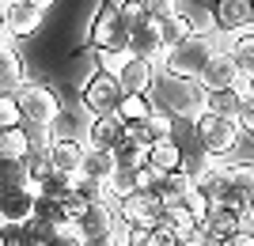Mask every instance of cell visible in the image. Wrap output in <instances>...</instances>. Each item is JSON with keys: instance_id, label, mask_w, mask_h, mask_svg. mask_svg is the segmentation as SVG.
Listing matches in <instances>:
<instances>
[{"instance_id": "f546056e", "label": "cell", "mask_w": 254, "mask_h": 246, "mask_svg": "<svg viewBox=\"0 0 254 246\" xmlns=\"http://www.w3.org/2000/svg\"><path fill=\"white\" fill-rule=\"evenodd\" d=\"M228 182H232L235 190H243V193H251V197H254V163L251 159L228 163Z\"/></svg>"}, {"instance_id": "3957f363", "label": "cell", "mask_w": 254, "mask_h": 246, "mask_svg": "<svg viewBox=\"0 0 254 246\" xmlns=\"http://www.w3.org/2000/svg\"><path fill=\"white\" fill-rule=\"evenodd\" d=\"M152 102H163V106L175 114V118H197L205 110V91L197 84H186V80H175V76L159 72L156 87H152Z\"/></svg>"}, {"instance_id": "7dc6e473", "label": "cell", "mask_w": 254, "mask_h": 246, "mask_svg": "<svg viewBox=\"0 0 254 246\" xmlns=\"http://www.w3.org/2000/svg\"><path fill=\"white\" fill-rule=\"evenodd\" d=\"M15 38H11V31L4 27V11H0V46H11Z\"/></svg>"}, {"instance_id": "d590c367", "label": "cell", "mask_w": 254, "mask_h": 246, "mask_svg": "<svg viewBox=\"0 0 254 246\" xmlns=\"http://www.w3.org/2000/svg\"><path fill=\"white\" fill-rule=\"evenodd\" d=\"M186 212L197 220V224H205V216H209V208H212V197L205 190H190V197H186V204H182Z\"/></svg>"}, {"instance_id": "ffe728a7", "label": "cell", "mask_w": 254, "mask_h": 246, "mask_svg": "<svg viewBox=\"0 0 254 246\" xmlns=\"http://www.w3.org/2000/svg\"><path fill=\"white\" fill-rule=\"evenodd\" d=\"M34 148H38V144H34V133L27 125H15V129H4V133H0V159L27 163Z\"/></svg>"}, {"instance_id": "db71d44e", "label": "cell", "mask_w": 254, "mask_h": 246, "mask_svg": "<svg viewBox=\"0 0 254 246\" xmlns=\"http://www.w3.org/2000/svg\"><path fill=\"white\" fill-rule=\"evenodd\" d=\"M133 246H140V243H133Z\"/></svg>"}, {"instance_id": "4fadbf2b", "label": "cell", "mask_w": 254, "mask_h": 246, "mask_svg": "<svg viewBox=\"0 0 254 246\" xmlns=\"http://www.w3.org/2000/svg\"><path fill=\"white\" fill-rule=\"evenodd\" d=\"M126 140V125L118 121V114H106V118H87L84 129V144L95 151H114L118 144Z\"/></svg>"}, {"instance_id": "83f0119b", "label": "cell", "mask_w": 254, "mask_h": 246, "mask_svg": "<svg viewBox=\"0 0 254 246\" xmlns=\"http://www.w3.org/2000/svg\"><path fill=\"white\" fill-rule=\"evenodd\" d=\"M159 38H163V46H179V42H186V38H193V27L186 23V15H171V19H163L159 23Z\"/></svg>"}, {"instance_id": "9a60e30c", "label": "cell", "mask_w": 254, "mask_h": 246, "mask_svg": "<svg viewBox=\"0 0 254 246\" xmlns=\"http://www.w3.org/2000/svg\"><path fill=\"white\" fill-rule=\"evenodd\" d=\"M156 76L159 68L152 61H140V57H129V64L122 68V91L126 95H152V87H156Z\"/></svg>"}, {"instance_id": "603a6c76", "label": "cell", "mask_w": 254, "mask_h": 246, "mask_svg": "<svg viewBox=\"0 0 254 246\" xmlns=\"http://www.w3.org/2000/svg\"><path fill=\"white\" fill-rule=\"evenodd\" d=\"M84 174H91V178H99V182H110V178L118 174V159H114V151H95V148H87Z\"/></svg>"}, {"instance_id": "e0dca14e", "label": "cell", "mask_w": 254, "mask_h": 246, "mask_svg": "<svg viewBox=\"0 0 254 246\" xmlns=\"http://www.w3.org/2000/svg\"><path fill=\"white\" fill-rule=\"evenodd\" d=\"M190 190H197L190 171L159 174V182H156V193L163 197V204H167V208H182V204H186V197H190Z\"/></svg>"}, {"instance_id": "cb8c5ba5", "label": "cell", "mask_w": 254, "mask_h": 246, "mask_svg": "<svg viewBox=\"0 0 254 246\" xmlns=\"http://www.w3.org/2000/svg\"><path fill=\"white\" fill-rule=\"evenodd\" d=\"M228 49H232L235 64H239L247 76H254V31L232 34V38H228Z\"/></svg>"}, {"instance_id": "74e56055", "label": "cell", "mask_w": 254, "mask_h": 246, "mask_svg": "<svg viewBox=\"0 0 254 246\" xmlns=\"http://www.w3.org/2000/svg\"><path fill=\"white\" fill-rule=\"evenodd\" d=\"M148 121H152V129H156V137H171V133H175V114H171L163 102H152Z\"/></svg>"}, {"instance_id": "7402d4cb", "label": "cell", "mask_w": 254, "mask_h": 246, "mask_svg": "<svg viewBox=\"0 0 254 246\" xmlns=\"http://www.w3.org/2000/svg\"><path fill=\"white\" fill-rule=\"evenodd\" d=\"M53 174H57V167H53L50 151H46V148H34L31 159H27V186H31V190H38V186L50 182Z\"/></svg>"}, {"instance_id": "7c38bea8", "label": "cell", "mask_w": 254, "mask_h": 246, "mask_svg": "<svg viewBox=\"0 0 254 246\" xmlns=\"http://www.w3.org/2000/svg\"><path fill=\"white\" fill-rule=\"evenodd\" d=\"M34 201H38V190H31V186L0 190V227L4 224H27L34 216Z\"/></svg>"}, {"instance_id": "c3c4849f", "label": "cell", "mask_w": 254, "mask_h": 246, "mask_svg": "<svg viewBox=\"0 0 254 246\" xmlns=\"http://www.w3.org/2000/svg\"><path fill=\"white\" fill-rule=\"evenodd\" d=\"M84 246H114V243H110V239H87Z\"/></svg>"}, {"instance_id": "b9f144b4", "label": "cell", "mask_w": 254, "mask_h": 246, "mask_svg": "<svg viewBox=\"0 0 254 246\" xmlns=\"http://www.w3.org/2000/svg\"><path fill=\"white\" fill-rule=\"evenodd\" d=\"M144 11H148L156 23H163V19H171V15L182 11V0H144Z\"/></svg>"}, {"instance_id": "d4e9b609", "label": "cell", "mask_w": 254, "mask_h": 246, "mask_svg": "<svg viewBox=\"0 0 254 246\" xmlns=\"http://www.w3.org/2000/svg\"><path fill=\"white\" fill-rule=\"evenodd\" d=\"M182 15L193 27V34H216V15L212 4H182Z\"/></svg>"}, {"instance_id": "5b68a950", "label": "cell", "mask_w": 254, "mask_h": 246, "mask_svg": "<svg viewBox=\"0 0 254 246\" xmlns=\"http://www.w3.org/2000/svg\"><path fill=\"white\" fill-rule=\"evenodd\" d=\"M122 98H126V91H122V80L110 72H91L84 80V87H80V106H84L87 118H106V114H118V106H122Z\"/></svg>"}, {"instance_id": "7a4b0ae2", "label": "cell", "mask_w": 254, "mask_h": 246, "mask_svg": "<svg viewBox=\"0 0 254 246\" xmlns=\"http://www.w3.org/2000/svg\"><path fill=\"white\" fill-rule=\"evenodd\" d=\"M193 133H197V144H201L205 155H232L239 144H243V129L235 118H224V114H212V110H201L193 118Z\"/></svg>"}, {"instance_id": "9c48e42d", "label": "cell", "mask_w": 254, "mask_h": 246, "mask_svg": "<svg viewBox=\"0 0 254 246\" xmlns=\"http://www.w3.org/2000/svg\"><path fill=\"white\" fill-rule=\"evenodd\" d=\"M212 15H216V31L228 34V38L254 31V0H216Z\"/></svg>"}, {"instance_id": "f5cc1de1", "label": "cell", "mask_w": 254, "mask_h": 246, "mask_svg": "<svg viewBox=\"0 0 254 246\" xmlns=\"http://www.w3.org/2000/svg\"><path fill=\"white\" fill-rule=\"evenodd\" d=\"M251 216H254V204H251Z\"/></svg>"}, {"instance_id": "ab89813d", "label": "cell", "mask_w": 254, "mask_h": 246, "mask_svg": "<svg viewBox=\"0 0 254 246\" xmlns=\"http://www.w3.org/2000/svg\"><path fill=\"white\" fill-rule=\"evenodd\" d=\"M42 197H53V201H64L68 193H72V174H53L46 186H38Z\"/></svg>"}, {"instance_id": "5bb4252c", "label": "cell", "mask_w": 254, "mask_h": 246, "mask_svg": "<svg viewBox=\"0 0 254 246\" xmlns=\"http://www.w3.org/2000/svg\"><path fill=\"white\" fill-rule=\"evenodd\" d=\"M4 27L11 31V38H27V34H34L38 27H42L46 11L34 8V4H27V0H8L4 4Z\"/></svg>"}, {"instance_id": "f907efd6", "label": "cell", "mask_w": 254, "mask_h": 246, "mask_svg": "<svg viewBox=\"0 0 254 246\" xmlns=\"http://www.w3.org/2000/svg\"><path fill=\"white\" fill-rule=\"evenodd\" d=\"M0 246H4V231H0Z\"/></svg>"}, {"instance_id": "ac0fdd59", "label": "cell", "mask_w": 254, "mask_h": 246, "mask_svg": "<svg viewBox=\"0 0 254 246\" xmlns=\"http://www.w3.org/2000/svg\"><path fill=\"white\" fill-rule=\"evenodd\" d=\"M114 224H118V204L99 201V204H91V212L80 220V235L84 239H106Z\"/></svg>"}, {"instance_id": "e575fe53", "label": "cell", "mask_w": 254, "mask_h": 246, "mask_svg": "<svg viewBox=\"0 0 254 246\" xmlns=\"http://www.w3.org/2000/svg\"><path fill=\"white\" fill-rule=\"evenodd\" d=\"M126 140H133V144H140V148H152L156 144V129H152V121H133V125H126Z\"/></svg>"}, {"instance_id": "2e32d148", "label": "cell", "mask_w": 254, "mask_h": 246, "mask_svg": "<svg viewBox=\"0 0 254 246\" xmlns=\"http://www.w3.org/2000/svg\"><path fill=\"white\" fill-rule=\"evenodd\" d=\"M243 220L247 216H239L235 208H228V204H212L201 227H205V235H209L212 243H224V239H232V235L243 231Z\"/></svg>"}, {"instance_id": "681fc988", "label": "cell", "mask_w": 254, "mask_h": 246, "mask_svg": "<svg viewBox=\"0 0 254 246\" xmlns=\"http://www.w3.org/2000/svg\"><path fill=\"white\" fill-rule=\"evenodd\" d=\"M27 4H34V8H42V11H46V8L53 4V0H27Z\"/></svg>"}, {"instance_id": "8992f818", "label": "cell", "mask_w": 254, "mask_h": 246, "mask_svg": "<svg viewBox=\"0 0 254 246\" xmlns=\"http://www.w3.org/2000/svg\"><path fill=\"white\" fill-rule=\"evenodd\" d=\"M163 197H159L156 190H137L129 193L126 201H118V216L126 220V224L137 227V235H148V231H156L159 220H163Z\"/></svg>"}, {"instance_id": "ba28073f", "label": "cell", "mask_w": 254, "mask_h": 246, "mask_svg": "<svg viewBox=\"0 0 254 246\" xmlns=\"http://www.w3.org/2000/svg\"><path fill=\"white\" fill-rule=\"evenodd\" d=\"M239 64H235V57H232V49H228V42L212 53V61H209V68L201 72V80H197V87H201L205 95L209 91H232L235 87V80H239Z\"/></svg>"}, {"instance_id": "ee69618b", "label": "cell", "mask_w": 254, "mask_h": 246, "mask_svg": "<svg viewBox=\"0 0 254 246\" xmlns=\"http://www.w3.org/2000/svg\"><path fill=\"white\" fill-rule=\"evenodd\" d=\"M0 231H4V246H34V239L27 235L23 224H4Z\"/></svg>"}, {"instance_id": "f35d334b", "label": "cell", "mask_w": 254, "mask_h": 246, "mask_svg": "<svg viewBox=\"0 0 254 246\" xmlns=\"http://www.w3.org/2000/svg\"><path fill=\"white\" fill-rule=\"evenodd\" d=\"M129 49H103V53H99V68H103V72H110V76H122V68H126L129 64Z\"/></svg>"}, {"instance_id": "484cf974", "label": "cell", "mask_w": 254, "mask_h": 246, "mask_svg": "<svg viewBox=\"0 0 254 246\" xmlns=\"http://www.w3.org/2000/svg\"><path fill=\"white\" fill-rule=\"evenodd\" d=\"M239 106H243V98H239V91H209L205 95V110H212V114H224V118H239Z\"/></svg>"}, {"instance_id": "d6a6232c", "label": "cell", "mask_w": 254, "mask_h": 246, "mask_svg": "<svg viewBox=\"0 0 254 246\" xmlns=\"http://www.w3.org/2000/svg\"><path fill=\"white\" fill-rule=\"evenodd\" d=\"M34 216L38 220H50V224H68V216H64V201H53V197H42L38 193V201H34Z\"/></svg>"}, {"instance_id": "f6af8a7d", "label": "cell", "mask_w": 254, "mask_h": 246, "mask_svg": "<svg viewBox=\"0 0 254 246\" xmlns=\"http://www.w3.org/2000/svg\"><path fill=\"white\" fill-rule=\"evenodd\" d=\"M235 121H239V129H243V140H254V98H243Z\"/></svg>"}, {"instance_id": "9f6ffc18", "label": "cell", "mask_w": 254, "mask_h": 246, "mask_svg": "<svg viewBox=\"0 0 254 246\" xmlns=\"http://www.w3.org/2000/svg\"><path fill=\"white\" fill-rule=\"evenodd\" d=\"M251 98H254V95H251Z\"/></svg>"}, {"instance_id": "4316f807", "label": "cell", "mask_w": 254, "mask_h": 246, "mask_svg": "<svg viewBox=\"0 0 254 246\" xmlns=\"http://www.w3.org/2000/svg\"><path fill=\"white\" fill-rule=\"evenodd\" d=\"M152 114V98L148 95H126L122 106H118V121L122 125H133V121H144Z\"/></svg>"}, {"instance_id": "30bf717a", "label": "cell", "mask_w": 254, "mask_h": 246, "mask_svg": "<svg viewBox=\"0 0 254 246\" xmlns=\"http://www.w3.org/2000/svg\"><path fill=\"white\" fill-rule=\"evenodd\" d=\"M129 53L140 57V61H152L156 68L163 64V57H167V46H163V38H159V23L152 19V15L129 31Z\"/></svg>"}, {"instance_id": "8fae6325", "label": "cell", "mask_w": 254, "mask_h": 246, "mask_svg": "<svg viewBox=\"0 0 254 246\" xmlns=\"http://www.w3.org/2000/svg\"><path fill=\"white\" fill-rule=\"evenodd\" d=\"M46 151H50L53 167H57V174H80L84 171V159H87V144L80 137H53L50 144H46Z\"/></svg>"}, {"instance_id": "836d02e7", "label": "cell", "mask_w": 254, "mask_h": 246, "mask_svg": "<svg viewBox=\"0 0 254 246\" xmlns=\"http://www.w3.org/2000/svg\"><path fill=\"white\" fill-rule=\"evenodd\" d=\"M114 8H118V15L126 19V27H129V31H133L137 23H144V19H148V11H144V0H118Z\"/></svg>"}, {"instance_id": "277c9868", "label": "cell", "mask_w": 254, "mask_h": 246, "mask_svg": "<svg viewBox=\"0 0 254 246\" xmlns=\"http://www.w3.org/2000/svg\"><path fill=\"white\" fill-rule=\"evenodd\" d=\"M15 95H19L23 125H27V129H42V133H50V125L57 121V114L64 110L61 106V95H57L50 84H34V80H27Z\"/></svg>"}, {"instance_id": "44dd1931", "label": "cell", "mask_w": 254, "mask_h": 246, "mask_svg": "<svg viewBox=\"0 0 254 246\" xmlns=\"http://www.w3.org/2000/svg\"><path fill=\"white\" fill-rule=\"evenodd\" d=\"M27 84V68L15 46H0V91H19Z\"/></svg>"}, {"instance_id": "1f68e13d", "label": "cell", "mask_w": 254, "mask_h": 246, "mask_svg": "<svg viewBox=\"0 0 254 246\" xmlns=\"http://www.w3.org/2000/svg\"><path fill=\"white\" fill-rule=\"evenodd\" d=\"M19 186H27V163L0 159V190H19Z\"/></svg>"}, {"instance_id": "bcb514c9", "label": "cell", "mask_w": 254, "mask_h": 246, "mask_svg": "<svg viewBox=\"0 0 254 246\" xmlns=\"http://www.w3.org/2000/svg\"><path fill=\"white\" fill-rule=\"evenodd\" d=\"M220 246H254V235H251V231H239V235H232V239H224Z\"/></svg>"}, {"instance_id": "60d3db41", "label": "cell", "mask_w": 254, "mask_h": 246, "mask_svg": "<svg viewBox=\"0 0 254 246\" xmlns=\"http://www.w3.org/2000/svg\"><path fill=\"white\" fill-rule=\"evenodd\" d=\"M91 204L95 201H87L84 193H68V197H64V216H68V220H72V224H80V220H84L87 212H91Z\"/></svg>"}, {"instance_id": "7bdbcfd3", "label": "cell", "mask_w": 254, "mask_h": 246, "mask_svg": "<svg viewBox=\"0 0 254 246\" xmlns=\"http://www.w3.org/2000/svg\"><path fill=\"white\" fill-rule=\"evenodd\" d=\"M140 246H179V235L171 231V227H156V231H148V235L137 239Z\"/></svg>"}, {"instance_id": "d6986e66", "label": "cell", "mask_w": 254, "mask_h": 246, "mask_svg": "<svg viewBox=\"0 0 254 246\" xmlns=\"http://www.w3.org/2000/svg\"><path fill=\"white\" fill-rule=\"evenodd\" d=\"M186 155H182V144L175 137H159L156 144L148 148V163L156 167L159 174H171V171H186Z\"/></svg>"}, {"instance_id": "f1b7e54d", "label": "cell", "mask_w": 254, "mask_h": 246, "mask_svg": "<svg viewBox=\"0 0 254 246\" xmlns=\"http://www.w3.org/2000/svg\"><path fill=\"white\" fill-rule=\"evenodd\" d=\"M114 159L122 171H137V167H144L148 163V148H140V144H133V140H122L114 148Z\"/></svg>"}, {"instance_id": "816d5d0a", "label": "cell", "mask_w": 254, "mask_h": 246, "mask_svg": "<svg viewBox=\"0 0 254 246\" xmlns=\"http://www.w3.org/2000/svg\"><path fill=\"white\" fill-rule=\"evenodd\" d=\"M4 4H8V0H0V8H4Z\"/></svg>"}, {"instance_id": "8d00e7d4", "label": "cell", "mask_w": 254, "mask_h": 246, "mask_svg": "<svg viewBox=\"0 0 254 246\" xmlns=\"http://www.w3.org/2000/svg\"><path fill=\"white\" fill-rule=\"evenodd\" d=\"M23 227H27V235L34 239V246H46L53 235H57V231H61L57 224H50V220H38V216H31V220H27Z\"/></svg>"}, {"instance_id": "11a10c76", "label": "cell", "mask_w": 254, "mask_h": 246, "mask_svg": "<svg viewBox=\"0 0 254 246\" xmlns=\"http://www.w3.org/2000/svg\"><path fill=\"white\" fill-rule=\"evenodd\" d=\"M251 235H254V231H251Z\"/></svg>"}, {"instance_id": "4dcf8cb0", "label": "cell", "mask_w": 254, "mask_h": 246, "mask_svg": "<svg viewBox=\"0 0 254 246\" xmlns=\"http://www.w3.org/2000/svg\"><path fill=\"white\" fill-rule=\"evenodd\" d=\"M23 125V106L15 91H0V129H15Z\"/></svg>"}, {"instance_id": "52a82bcc", "label": "cell", "mask_w": 254, "mask_h": 246, "mask_svg": "<svg viewBox=\"0 0 254 246\" xmlns=\"http://www.w3.org/2000/svg\"><path fill=\"white\" fill-rule=\"evenodd\" d=\"M87 46H95V53H103V49H129V27L118 15L114 4H103L95 11V19L87 27Z\"/></svg>"}, {"instance_id": "6da1fadb", "label": "cell", "mask_w": 254, "mask_h": 246, "mask_svg": "<svg viewBox=\"0 0 254 246\" xmlns=\"http://www.w3.org/2000/svg\"><path fill=\"white\" fill-rule=\"evenodd\" d=\"M216 49H220V46H216L212 34H193V38H186V42L171 46L167 57H163V64H159V72L175 76V80H186V84H197Z\"/></svg>"}]
</instances>
